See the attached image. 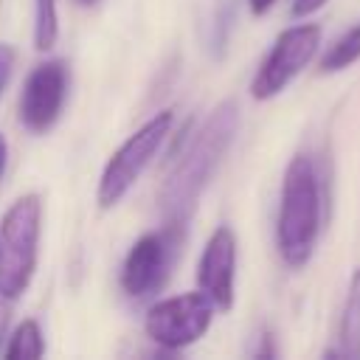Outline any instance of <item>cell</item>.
Masks as SVG:
<instances>
[{
    "label": "cell",
    "instance_id": "6da1fadb",
    "mask_svg": "<svg viewBox=\"0 0 360 360\" xmlns=\"http://www.w3.org/2000/svg\"><path fill=\"white\" fill-rule=\"evenodd\" d=\"M239 129V107L233 98L219 101L208 118L191 132L188 143L183 146L180 158L174 160L158 202H160V217L163 225L172 228H186L188 219L197 211L200 194L205 191V186L211 183V177L217 174L219 163L225 160L233 138Z\"/></svg>",
    "mask_w": 360,
    "mask_h": 360
},
{
    "label": "cell",
    "instance_id": "7a4b0ae2",
    "mask_svg": "<svg viewBox=\"0 0 360 360\" xmlns=\"http://www.w3.org/2000/svg\"><path fill=\"white\" fill-rule=\"evenodd\" d=\"M321 177L309 155H295L281 180V202L276 217V248L287 267H304L312 259L321 233Z\"/></svg>",
    "mask_w": 360,
    "mask_h": 360
},
{
    "label": "cell",
    "instance_id": "3957f363",
    "mask_svg": "<svg viewBox=\"0 0 360 360\" xmlns=\"http://www.w3.org/2000/svg\"><path fill=\"white\" fill-rule=\"evenodd\" d=\"M42 233V200L39 194H22L0 219V295L8 301L22 298L28 290Z\"/></svg>",
    "mask_w": 360,
    "mask_h": 360
},
{
    "label": "cell",
    "instance_id": "277c9868",
    "mask_svg": "<svg viewBox=\"0 0 360 360\" xmlns=\"http://www.w3.org/2000/svg\"><path fill=\"white\" fill-rule=\"evenodd\" d=\"M174 124V110H160L155 112L146 124H141L104 163L98 188H96V202L101 211L115 208L129 188L138 183V177L146 172L152 158L160 152L163 141L169 138V129Z\"/></svg>",
    "mask_w": 360,
    "mask_h": 360
},
{
    "label": "cell",
    "instance_id": "5b68a950",
    "mask_svg": "<svg viewBox=\"0 0 360 360\" xmlns=\"http://www.w3.org/2000/svg\"><path fill=\"white\" fill-rule=\"evenodd\" d=\"M214 309H217L214 301L202 290L169 295V298L155 301L146 309L143 332L149 340H155L166 352H180L197 343L208 332L214 321Z\"/></svg>",
    "mask_w": 360,
    "mask_h": 360
},
{
    "label": "cell",
    "instance_id": "8992f818",
    "mask_svg": "<svg viewBox=\"0 0 360 360\" xmlns=\"http://www.w3.org/2000/svg\"><path fill=\"white\" fill-rule=\"evenodd\" d=\"M318 45H321V25L301 22V25L284 28L276 37L273 48L267 51L264 62L259 65V70L250 82V96L256 101L276 98L315 59Z\"/></svg>",
    "mask_w": 360,
    "mask_h": 360
},
{
    "label": "cell",
    "instance_id": "52a82bcc",
    "mask_svg": "<svg viewBox=\"0 0 360 360\" xmlns=\"http://www.w3.org/2000/svg\"><path fill=\"white\" fill-rule=\"evenodd\" d=\"M180 228L163 225L135 239L124 264H121V290L129 298H149L158 292L174 264V253L180 245Z\"/></svg>",
    "mask_w": 360,
    "mask_h": 360
},
{
    "label": "cell",
    "instance_id": "ba28073f",
    "mask_svg": "<svg viewBox=\"0 0 360 360\" xmlns=\"http://www.w3.org/2000/svg\"><path fill=\"white\" fill-rule=\"evenodd\" d=\"M68 90H70V68L65 59H45L34 65L20 90V104H17L20 124L34 135L48 132L65 110Z\"/></svg>",
    "mask_w": 360,
    "mask_h": 360
},
{
    "label": "cell",
    "instance_id": "9c48e42d",
    "mask_svg": "<svg viewBox=\"0 0 360 360\" xmlns=\"http://www.w3.org/2000/svg\"><path fill=\"white\" fill-rule=\"evenodd\" d=\"M197 287L214 301L217 309H231L236 298V236L228 225L211 231L200 262H197Z\"/></svg>",
    "mask_w": 360,
    "mask_h": 360
},
{
    "label": "cell",
    "instance_id": "30bf717a",
    "mask_svg": "<svg viewBox=\"0 0 360 360\" xmlns=\"http://www.w3.org/2000/svg\"><path fill=\"white\" fill-rule=\"evenodd\" d=\"M323 354H326V357L360 360V267L352 273L349 287H346L343 309H340V318H338L335 346L326 349Z\"/></svg>",
    "mask_w": 360,
    "mask_h": 360
},
{
    "label": "cell",
    "instance_id": "8fae6325",
    "mask_svg": "<svg viewBox=\"0 0 360 360\" xmlns=\"http://www.w3.org/2000/svg\"><path fill=\"white\" fill-rule=\"evenodd\" d=\"M357 59H360V22H354L338 39H332V45L321 56L318 68H321V73H338V70L354 65Z\"/></svg>",
    "mask_w": 360,
    "mask_h": 360
},
{
    "label": "cell",
    "instance_id": "7c38bea8",
    "mask_svg": "<svg viewBox=\"0 0 360 360\" xmlns=\"http://www.w3.org/2000/svg\"><path fill=\"white\" fill-rule=\"evenodd\" d=\"M45 354V340H42V329H39V323L37 321H22L14 332H11V338H8V343L3 346V357L6 360H37V357H42Z\"/></svg>",
    "mask_w": 360,
    "mask_h": 360
},
{
    "label": "cell",
    "instance_id": "4fadbf2b",
    "mask_svg": "<svg viewBox=\"0 0 360 360\" xmlns=\"http://www.w3.org/2000/svg\"><path fill=\"white\" fill-rule=\"evenodd\" d=\"M59 39V11L56 0H34V48L51 51Z\"/></svg>",
    "mask_w": 360,
    "mask_h": 360
},
{
    "label": "cell",
    "instance_id": "5bb4252c",
    "mask_svg": "<svg viewBox=\"0 0 360 360\" xmlns=\"http://www.w3.org/2000/svg\"><path fill=\"white\" fill-rule=\"evenodd\" d=\"M14 65H17V51L8 45V42H0V98L11 82V73H14Z\"/></svg>",
    "mask_w": 360,
    "mask_h": 360
},
{
    "label": "cell",
    "instance_id": "9a60e30c",
    "mask_svg": "<svg viewBox=\"0 0 360 360\" xmlns=\"http://www.w3.org/2000/svg\"><path fill=\"white\" fill-rule=\"evenodd\" d=\"M329 0H292V8H290V14L292 17H309V14H315L318 8H323Z\"/></svg>",
    "mask_w": 360,
    "mask_h": 360
},
{
    "label": "cell",
    "instance_id": "2e32d148",
    "mask_svg": "<svg viewBox=\"0 0 360 360\" xmlns=\"http://www.w3.org/2000/svg\"><path fill=\"white\" fill-rule=\"evenodd\" d=\"M8 323H11V301L0 295V354H3V343L8 340Z\"/></svg>",
    "mask_w": 360,
    "mask_h": 360
},
{
    "label": "cell",
    "instance_id": "e0dca14e",
    "mask_svg": "<svg viewBox=\"0 0 360 360\" xmlns=\"http://www.w3.org/2000/svg\"><path fill=\"white\" fill-rule=\"evenodd\" d=\"M278 0H248V6H250V11L256 14V17H262V14H267L273 6H276Z\"/></svg>",
    "mask_w": 360,
    "mask_h": 360
},
{
    "label": "cell",
    "instance_id": "ac0fdd59",
    "mask_svg": "<svg viewBox=\"0 0 360 360\" xmlns=\"http://www.w3.org/2000/svg\"><path fill=\"white\" fill-rule=\"evenodd\" d=\"M6 163H8V141H6V135L0 132V180H3V174H6Z\"/></svg>",
    "mask_w": 360,
    "mask_h": 360
},
{
    "label": "cell",
    "instance_id": "d6986e66",
    "mask_svg": "<svg viewBox=\"0 0 360 360\" xmlns=\"http://www.w3.org/2000/svg\"><path fill=\"white\" fill-rule=\"evenodd\" d=\"M79 6H96V3H101V0H76Z\"/></svg>",
    "mask_w": 360,
    "mask_h": 360
}]
</instances>
